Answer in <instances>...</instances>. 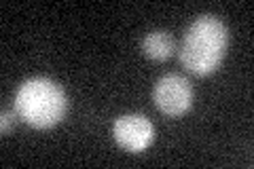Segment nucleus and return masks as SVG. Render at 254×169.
I'll return each instance as SVG.
<instances>
[{"mask_svg":"<svg viewBox=\"0 0 254 169\" xmlns=\"http://www.w3.org/2000/svg\"><path fill=\"white\" fill-rule=\"evenodd\" d=\"M66 93L49 78H30L15 93V114L34 129L55 127L66 114Z\"/></svg>","mask_w":254,"mask_h":169,"instance_id":"2","label":"nucleus"},{"mask_svg":"<svg viewBox=\"0 0 254 169\" xmlns=\"http://www.w3.org/2000/svg\"><path fill=\"white\" fill-rule=\"evenodd\" d=\"M113 135L127 152H144L155 138L153 123L142 114H123L115 120Z\"/></svg>","mask_w":254,"mask_h":169,"instance_id":"4","label":"nucleus"},{"mask_svg":"<svg viewBox=\"0 0 254 169\" xmlns=\"http://www.w3.org/2000/svg\"><path fill=\"white\" fill-rule=\"evenodd\" d=\"M229 47V30L214 15H201L189 26L178 49L182 68L195 76L216 72Z\"/></svg>","mask_w":254,"mask_h":169,"instance_id":"1","label":"nucleus"},{"mask_svg":"<svg viewBox=\"0 0 254 169\" xmlns=\"http://www.w3.org/2000/svg\"><path fill=\"white\" fill-rule=\"evenodd\" d=\"M153 100L165 116H182L193 106V87L185 76L165 74L157 80Z\"/></svg>","mask_w":254,"mask_h":169,"instance_id":"3","label":"nucleus"},{"mask_svg":"<svg viewBox=\"0 0 254 169\" xmlns=\"http://www.w3.org/2000/svg\"><path fill=\"white\" fill-rule=\"evenodd\" d=\"M13 127V114L11 112H2V133H6Z\"/></svg>","mask_w":254,"mask_h":169,"instance_id":"6","label":"nucleus"},{"mask_svg":"<svg viewBox=\"0 0 254 169\" xmlns=\"http://www.w3.org/2000/svg\"><path fill=\"white\" fill-rule=\"evenodd\" d=\"M142 53L146 57L155 59V61H165L168 57H172L174 51H176V40L170 32L165 30H155L148 32V34L142 38Z\"/></svg>","mask_w":254,"mask_h":169,"instance_id":"5","label":"nucleus"}]
</instances>
